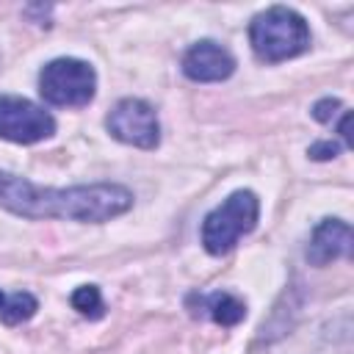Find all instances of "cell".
<instances>
[{
  "label": "cell",
  "instance_id": "1",
  "mask_svg": "<svg viewBox=\"0 0 354 354\" xmlns=\"http://www.w3.org/2000/svg\"><path fill=\"white\" fill-rule=\"evenodd\" d=\"M0 207L22 218L108 221L133 207V194L116 183L39 188L25 177L0 171Z\"/></svg>",
  "mask_w": 354,
  "mask_h": 354
},
{
  "label": "cell",
  "instance_id": "2",
  "mask_svg": "<svg viewBox=\"0 0 354 354\" xmlns=\"http://www.w3.org/2000/svg\"><path fill=\"white\" fill-rule=\"evenodd\" d=\"M249 41L260 61L277 64L301 55L310 47V28L301 14L288 6H271L249 25Z\"/></svg>",
  "mask_w": 354,
  "mask_h": 354
},
{
  "label": "cell",
  "instance_id": "3",
  "mask_svg": "<svg viewBox=\"0 0 354 354\" xmlns=\"http://www.w3.org/2000/svg\"><path fill=\"white\" fill-rule=\"evenodd\" d=\"M260 216V202L252 191L230 194L202 221V246L210 254H227L241 235L252 232Z\"/></svg>",
  "mask_w": 354,
  "mask_h": 354
},
{
  "label": "cell",
  "instance_id": "4",
  "mask_svg": "<svg viewBox=\"0 0 354 354\" xmlns=\"http://www.w3.org/2000/svg\"><path fill=\"white\" fill-rule=\"evenodd\" d=\"M97 88L91 64L80 58H55L39 72V91L50 105L80 108L88 105Z\"/></svg>",
  "mask_w": 354,
  "mask_h": 354
},
{
  "label": "cell",
  "instance_id": "5",
  "mask_svg": "<svg viewBox=\"0 0 354 354\" xmlns=\"http://www.w3.org/2000/svg\"><path fill=\"white\" fill-rule=\"evenodd\" d=\"M105 127L116 141L138 149H155L160 141V124H158L155 108L136 97L116 102L105 119Z\"/></svg>",
  "mask_w": 354,
  "mask_h": 354
},
{
  "label": "cell",
  "instance_id": "6",
  "mask_svg": "<svg viewBox=\"0 0 354 354\" xmlns=\"http://www.w3.org/2000/svg\"><path fill=\"white\" fill-rule=\"evenodd\" d=\"M55 133V119L25 97H0V138L36 144Z\"/></svg>",
  "mask_w": 354,
  "mask_h": 354
},
{
  "label": "cell",
  "instance_id": "7",
  "mask_svg": "<svg viewBox=\"0 0 354 354\" xmlns=\"http://www.w3.org/2000/svg\"><path fill=\"white\" fill-rule=\"evenodd\" d=\"M235 69V58L230 55V50H224L221 44L205 39L196 41L185 58H183V72L196 80V83H216V80H227Z\"/></svg>",
  "mask_w": 354,
  "mask_h": 354
},
{
  "label": "cell",
  "instance_id": "8",
  "mask_svg": "<svg viewBox=\"0 0 354 354\" xmlns=\"http://www.w3.org/2000/svg\"><path fill=\"white\" fill-rule=\"evenodd\" d=\"M348 254H351V227L340 218H324L310 235L307 260L313 266H326Z\"/></svg>",
  "mask_w": 354,
  "mask_h": 354
},
{
  "label": "cell",
  "instance_id": "9",
  "mask_svg": "<svg viewBox=\"0 0 354 354\" xmlns=\"http://www.w3.org/2000/svg\"><path fill=\"white\" fill-rule=\"evenodd\" d=\"M191 301H196V307L221 326H235L246 318V304L232 293L218 290V293H210V296H191Z\"/></svg>",
  "mask_w": 354,
  "mask_h": 354
},
{
  "label": "cell",
  "instance_id": "10",
  "mask_svg": "<svg viewBox=\"0 0 354 354\" xmlns=\"http://www.w3.org/2000/svg\"><path fill=\"white\" fill-rule=\"evenodd\" d=\"M36 307H39V301L25 290H19V293H3L0 290V321L8 326L28 321L36 313Z\"/></svg>",
  "mask_w": 354,
  "mask_h": 354
},
{
  "label": "cell",
  "instance_id": "11",
  "mask_svg": "<svg viewBox=\"0 0 354 354\" xmlns=\"http://www.w3.org/2000/svg\"><path fill=\"white\" fill-rule=\"evenodd\" d=\"M72 307H75L80 315H86V318H102L105 304H102L100 288H97V285H80V288L72 293Z\"/></svg>",
  "mask_w": 354,
  "mask_h": 354
},
{
  "label": "cell",
  "instance_id": "12",
  "mask_svg": "<svg viewBox=\"0 0 354 354\" xmlns=\"http://www.w3.org/2000/svg\"><path fill=\"white\" fill-rule=\"evenodd\" d=\"M337 111H340V102L332 100V97H326V100H321V102L313 105V116H315L318 122H332V116H335Z\"/></svg>",
  "mask_w": 354,
  "mask_h": 354
},
{
  "label": "cell",
  "instance_id": "13",
  "mask_svg": "<svg viewBox=\"0 0 354 354\" xmlns=\"http://www.w3.org/2000/svg\"><path fill=\"white\" fill-rule=\"evenodd\" d=\"M337 152H340V147H337L335 141H318V144L310 147V158H315V160H329V158H335Z\"/></svg>",
  "mask_w": 354,
  "mask_h": 354
},
{
  "label": "cell",
  "instance_id": "14",
  "mask_svg": "<svg viewBox=\"0 0 354 354\" xmlns=\"http://www.w3.org/2000/svg\"><path fill=\"white\" fill-rule=\"evenodd\" d=\"M348 119H351V116H348V111H343V119H340V124H337V130H340V136L346 138V144L351 147V133H348Z\"/></svg>",
  "mask_w": 354,
  "mask_h": 354
}]
</instances>
